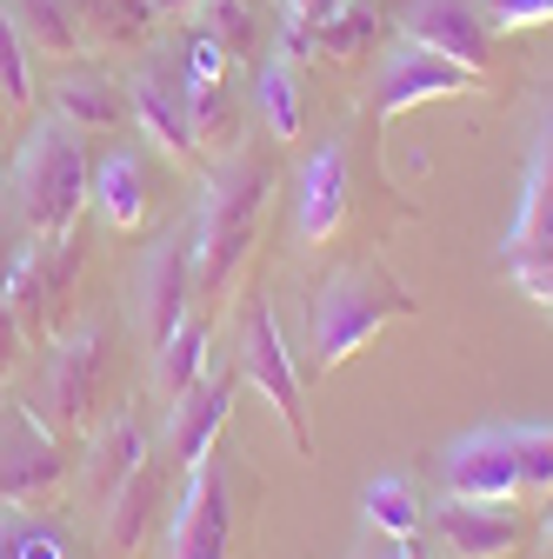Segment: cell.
<instances>
[{"label": "cell", "instance_id": "1f68e13d", "mask_svg": "<svg viewBox=\"0 0 553 559\" xmlns=\"http://www.w3.org/2000/svg\"><path fill=\"white\" fill-rule=\"evenodd\" d=\"M494 27H546L553 21V0H480Z\"/></svg>", "mask_w": 553, "mask_h": 559}, {"label": "cell", "instance_id": "cb8c5ba5", "mask_svg": "<svg viewBox=\"0 0 553 559\" xmlns=\"http://www.w3.org/2000/svg\"><path fill=\"white\" fill-rule=\"evenodd\" d=\"M361 513H367V526L380 539H421V526H427V507H421V493H413L407 473H380L361 493Z\"/></svg>", "mask_w": 553, "mask_h": 559}, {"label": "cell", "instance_id": "9a60e30c", "mask_svg": "<svg viewBox=\"0 0 553 559\" xmlns=\"http://www.w3.org/2000/svg\"><path fill=\"white\" fill-rule=\"evenodd\" d=\"M227 413H234V373H214V367H207V373L174 400V413H167V460H174V466H200L207 453H214Z\"/></svg>", "mask_w": 553, "mask_h": 559}, {"label": "cell", "instance_id": "7a4b0ae2", "mask_svg": "<svg viewBox=\"0 0 553 559\" xmlns=\"http://www.w3.org/2000/svg\"><path fill=\"white\" fill-rule=\"evenodd\" d=\"M421 300H413L387 266H348L333 273L327 287L314 294V313H307V354H314V373H340L367 340H380L393 320H413Z\"/></svg>", "mask_w": 553, "mask_h": 559}, {"label": "cell", "instance_id": "484cf974", "mask_svg": "<svg viewBox=\"0 0 553 559\" xmlns=\"http://www.w3.org/2000/svg\"><path fill=\"white\" fill-rule=\"evenodd\" d=\"M74 8V21L87 27V40H120V47H133V40H148L154 34V0H67Z\"/></svg>", "mask_w": 553, "mask_h": 559}, {"label": "cell", "instance_id": "2e32d148", "mask_svg": "<svg viewBox=\"0 0 553 559\" xmlns=\"http://www.w3.org/2000/svg\"><path fill=\"white\" fill-rule=\"evenodd\" d=\"M161 473H167V460L148 453L141 466L114 486V500L101 507V546L114 559H133V552L154 539V526H161Z\"/></svg>", "mask_w": 553, "mask_h": 559}, {"label": "cell", "instance_id": "44dd1931", "mask_svg": "<svg viewBox=\"0 0 553 559\" xmlns=\"http://www.w3.org/2000/svg\"><path fill=\"white\" fill-rule=\"evenodd\" d=\"M148 460V427H141V413H114V427L87 447V466H81V486H87V500L107 507L114 500V486Z\"/></svg>", "mask_w": 553, "mask_h": 559}, {"label": "cell", "instance_id": "e575fe53", "mask_svg": "<svg viewBox=\"0 0 553 559\" xmlns=\"http://www.w3.org/2000/svg\"><path fill=\"white\" fill-rule=\"evenodd\" d=\"M281 8H287V21H301V27H314L327 8H340V0H281Z\"/></svg>", "mask_w": 553, "mask_h": 559}, {"label": "cell", "instance_id": "52a82bcc", "mask_svg": "<svg viewBox=\"0 0 553 559\" xmlns=\"http://www.w3.org/2000/svg\"><path fill=\"white\" fill-rule=\"evenodd\" d=\"M60 473H67L60 433L40 419V406L34 400L8 406V419H0V507H21V513L47 507L60 493Z\"/></svg>", "mask_w": 553, "mask_h": 559}, {"label": "cell", "instance_id": "6da1fadb", "mask_svg": "<svg viewBox=\"0 0 553 559\" xmlns=\"http://www.w3.org/2000/svg\"><path fill=\"white\" fill-rule=\"evenodd\" d=\"M267 193H273V160L254 154V147H227V160L207 174V200H200V221L187 227L193 234V294L200 300H221L254 240H260V221H267Z\"/></svg>", "mask_w": 553, "mask_h": 559}, {"label": "cell", "instance_id": "8992f818", "mask_svg": "<svg viewBox=\"0 0 553 559\" xmlns=\"http://www.w3.org/2000/svg\"><path fill=\"white\" fill-rule=\"evenodd\" d=\"M167 559H234V479L227 460L207 453L187 466V486L167 520Z\"/></svg>", "mask_w": 553, "mask_h": 559}, {"label": "cell", "instance_id": "277c9868", "mask_svg": "<svg viewBox=\"0 0 553 559\" xmlns=\"http://www.w3.org/2000/svg\"><path fill=\"white\" fill-rule=\"evenodd\" d=\"M107 333L101 326H81V333H67L47 346V360H40V419L54 433H81L94 427V413H101V393H107Z\"/></svg>", "mask_w": 553, "mask_h": 559}, {"label": "cell", "instance_id": "f35d334b", "mask_svg": "<svg viewBox=\"0 0 553 559\" xmlns=\"http://www.w3.org/2000/svg\"><path fill=\"white\" fill-rule=\"evenodd\" d=\"M8 367H14V354H8V346H0V380H8Z\"/></svg>", "mask_w": 553, "mask_h": 559}, {"label": "cell", "instance_id": "9c48e42d", "mask_svg": "<svg viewBox=\"0 0 553 559\" xmlns=\"http://www.w3.org/2000/svg\"><path fill=\"white\" fill-rule=\"evenodd\" d=\"M127 107L141 120V133L167 160H193L200 154V133H193V100H187V67L174 53H154L127 87Z\"/></svg>", "mask_w": 553, "mask_h": 559}, {"label": "cell", "instance_id": "603a6c76", "mask_svg": "<svg viewBox=\"0 0 553 559\" xmlns=\"http://www.w3.org/2000/svg\"><path fill=\"white\" fill-rule=\"evenodd\" d=\"M254 107H260L273 140H301L307 107H301V74H294L287 53H260L254 60Z\"/></svg>", "mask_w": 553, "mask_h": 559}, {"label": "cell", "instance_id": "d590c367", "mask_svg": "<svg viewBox=\"0 0 553 559\" xmlns=\"http://www.w3.org/2000/svg\"><path fill=\"white\" fill-rule=\"evenodd\" d=\"M374 559H434L421 539H387V552H374Z\"/></svg>", "mask_w": 553, "mask_h": 559}, {"label": "cell", "instance_id": "d6a6232c", "mask_svg": "<svg viewBox=\"0 0 553 559\" xmlns=\"http://www.w3.org/2000/svg\"><path fill=\"white\" fill-rule=\"evenodd\" d=\"M514 280H520V294H527L533 307L553 313V253H540V260H514Z\"/></svg>", "mask_w": 553, "mask_h": 559}, {"label": "cell", "instance_id": "83f0119b", "mask_svg": "<svg viewBox=\"0 0 553 559\" xmlns=\"http://www.w3.org/2000/svg\"><path fill=\"white\" fill-rule=\"evenodd\" d=\"M0 559H74L54 520H21V507H0Z\"/></svg>", "mask_w": 553, "mask_h": 559}, {"label": "cell", "instance_id": "d6986e66", "mask_svg": "<svg viewBox=\"0 0 553 559\" xmlns=\"http://www.w3.org/2000/svg\"><path fill=\"white\" fill-rule=\"evenodd\" d=\"M127 114H133L127 87L114 74H101V67H67L54 81V120H67L74 133H114Z\"/></svg>", "mask_w": 553, "mask_h": 559}, {"label": "cell", "instance_id": "8fae6325", "mask_svg": "<svg viewBox=\"0 0 553 559\" xmlns=\"http://www.w3.org/2000/svg\"><path fill=\"white\" fill-rule=\"evenodd\" d=\"M434 533L454 559H514L527 546V513L514 500H460L447 493L440 513H434Z\"/></svg>", "mask_w": 553, "mask_h": 559}, {"label": "cell", "instance_id": "5bb4252c", "mask_svg": "<svg viewBox=\"0 0 553 559\" xmlns=\"http://www.w3.org/2000/svg\"><path fill=\"white\" fill-rule=\"evenodd\" d=\"M400 34L413 47H434V53L473 67V74L494 67V34H487V21H480L473 0H407V8H400Z\"/></svg>", "mask_w": 553, "mask_h": 559}, {"label": "cell", "instance_id": "7402d4cb", "mask_svg": "<svg viewBox=\"0 0 553 559\" xmlns=\"http://www.w3.org/2000/svg\"><path fill=\"white\" fill-rule=\"evenodd\" d=\"M87 206L114 227V234H133L148 221V174H141V154H107L94 167V187H87Z\"/></svg>", "mask_w": 553, "mask_h": 559}, {"label": "cell", "instance_id": "74e56055", "mask_svg": "<svg viewBox=\"0 0 553 559\" xmlns=\"http://www.w3.org/2000/svg\"><path fill=\"white\" fill-rule=\"evenodd\" d=\"M540 546L553 552V500H546V513H540Z\"/></svg>", "mask_w": 553, "mask_h": 559}, {"label": "cell", "instance_id": "ffe728a7", "mask_svg": "<svg viewBox=\"0 0 553 559\" xmlns=\"http://www.w3.org/2000/svg\"><path fill=\"white\" fill-rule=\"evenodd\" d=\"M0 8H8V21L21 27V40H27L34 60H81L94 47L67 0H0Z\"/></svg>", "mask_w": 553, "mask_h": 559}, {"label": "cell", "instance_id": "ac0fdd59", "mask_svg": "<svg viewBox=\"0 0 553 559\" xmlns=\"http://www.w3.org/2000/svg\"><path fill=\"white\" fill-rule=\"evenodd\" d=\"M340 221H348V154L340 147H320L307 167H301V193H294V227L307 247L333 240Z\"/></svg>", "mask_w": 553, "mask_h": 559}, {"label": "cell", "instance_id": "5b68a950", "mask_svg": "<svg viewBox=\"0 0 553 559\" xmlns=\"http://www.w3.org/2000/svg\"><path fill=\"white\" fill-rule=\"evenodd\" d=\"M240 373H247V386L273 406V419L287 427L294 453H314L307 380H301V360H294V346H287V333H281V320H273L267 300H254V313H247V333H240Z\"/></svg>", "mask_w": 553, "mask_h": 559}, {"label": "cell", "instance_id": "f546056e", "mask_svg": "<svg viewBox=\"0 0 553 559\" xmlns=\"http://www.w3.org/2000/svg\"><path fill=\"white\" fill-rule=\"evenodd\" d=\"M520 460V493H553V427H507Z\"/></svg>", "mask_w": 553, "mask_h": 559}, {"label": "cell", "instance_id": "4316f807", "mask_svg": "<svg viewBox=\"0 0 553 559\" xmlns=\"http://www.w3.org/2000/svg\"><path fill=\"white\" fill-rule=\"evenodd\" d=\"M314 53L320 60H361L374 47V8H361V0H340V8H327L314 27H307Z\"/></svg>", "mask_w": 553, "mask_h": 559}, {"label": "cell", "instance_id": "ba28073f", "mask_svg": "<svg viewBox=\"0 0 553 559\" xmlns=\"http://www.w3.org/2000/svg\"><path fill=\"white\" fill-rule=\"evenodd\" d=\"M74 280H81V247H74V234L27 240V253H21V266H14V280H8V294H0V300H8V313L21 320L27 340H54L67 300H74Z\"/></svg>", "mask_w": 553, "mask_h": 559}, {"label": "cell", "instance_id": "8d00e7d4", "mask_svg": "<svg viewBox=\"0 0 553 559\" xmlns=\"http://www.w3.org/2000/svg\"><path fill=\"white\" fill-rule=\"evenodd\" d=\"M193 8H200V0H154V14H161V21H187Z\"/></svg>", "mask_w": 553, "mask_h": 559}, {"label": "cell", "instance_id": "7c38bea8", "mask_svg": "<svg viewBox=\"0 0 553 559\" xmlns=\"http://www.w3.org/2000/svg\"><path fill=\"white\" fill-rule=\"evenodd\" d=\"M187 300H193V234H167L141 266V287H133V320H141L148 354L187 320Z\"/></svg>", "mask_w": 553, "mask_h": 559}, {"label": "cell", "instance_id": "4fadbf2b", "mask_svg": "<svg viewBox=\"0 0 553 559\" xmlns=\"http://www.w3.org/2000/svg\"><path fill=\"white\" fill-rule=\"evenodd\" d=\"M440 479L460 500H520V460L507 427H473L440 453Z\"/></svg>", "mask_w": 553, "mask_h": 559}, {"label": "cell", "instance_id": "836d02e7", "mask_svg": "<svg viewBox=\"0 0 553 559\" xmlns=\"http://www.w3.org/2000/svg\"><path fill=\"white\" fill-rule=\"evenodd\" d=\"M27 227H21V214L8 221V214H0V294H8V280H14V266H21V253H27Z\"/></svg>", "mask_w": 553, "mask_h": 559}, {"label": "cell", "instance_id": "30bf717a", "mask_svg": "<svg viewBox=\"0 0 553 559\" xmlns=\"http://www.w3.org/2000/svg\"><path fill=\"white\" fill-rule=\"evenodd\" d=\"M473 81H480L473 67H460V60H447L434 47H413L407 40L400 53H387L380 81H374V120H393V114L421 107V100H460Z\"/></svg>", "mask_w": 553, "mask_h": 559}, {"label": "cell", "instance_id": "f1b7e54d", "mask_svg": "<svg viewBox=\"0 0 553 559\" xmlns=\"http://www.w3.org/2000/svg\"><path fill=\"white\" fill-rule=\"evenodd\" d=\"M27 100H34V53L8 21V8H0V114H21Z\"/></svg>", "mask_w": 553, "mask_h": 559}, {"label": "cell", "instance_id": "e0dca14e", "mask_svg": "<svg viewBox=\"0 0 553 559\" xmlns=\"http://www.w3.org/2000/svg\"><path fill=\"white\" fill-rule=\"evenodd\" d=\"M540 253H553V100H546V114H540L533 160H527V187H520L514 227H507V266H514V260H540Z\"/></svg>", "mask_w": 553, "mask_h": 559}, {"label": "cell", "instance_id": "d4e9b609", "mask_svg": "<svg viewBox=\"0 0 553 559\" xmlns=\"http://www.w3.org/2000/svg\"><path fill=\"white\" fill-rule=\"evenodd\" d=\"M207 367H214V360H207V326L187 313V320L154 346V393H161V400H180Z\"/></svg>", "mask_w": 553, "mask_h": 559}, {"label": "cell", "instance_id": "4dcf8cb0", "mask_svg": "<svg viewBox=\"0 0 553 559\" xmlns=\"http://www.w3.org/2000/svg\"><path fill=\"white\" fill-rule=\"evenodd\" d=\"M180 67H187V87H214V81H227V47L200 27V34L187 40V60H180Z\"/></svg>", "mask_w": 553, "mask_h": 559}, {"label": "cell", "instance_id": "3957f363", "mask_svg": "<svg viewBox=\"0 0 553 559\" xmlns=\"http://www.w3.org/2000/svg\"><path fill=\"white\" fill-rule=\"evenodd\" d=\"M87 187H94V167H87V147L67 120H40L21 154H14V214L34 240H54V234H74L81 206H87Z\"/></svg>", "mask_w": 553, "mask_h": 559}]
</instances>
